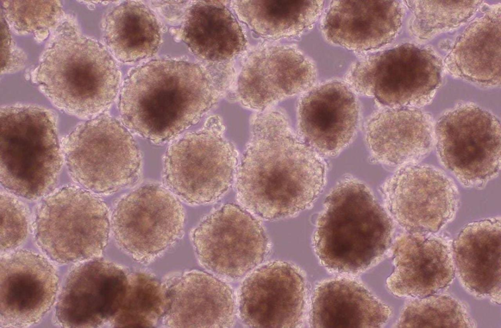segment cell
Segmentation results:
<instances>
[{
	"mask_svg": "<svg viewBox=\"0 0 501 328\" xmlns=\"http://www.w3.org/2000/svg\"><path fill=\"white\" fill-rule=\"evenodd\" d=\"M414 301L405 308L398 327H469L467 314L454 299L433 296Z\"/></svg>",
	"mask_w": 501,
	"mask_h": 328,
	"instance_id": "4dcf8cb0",
	"label": "cell"
},
{
	"mask_svg": "<svg viewBox=\"0 0 501 328\" xmlns=\"http://www.w3.org/2000/svg\"><path fill=\"white\" fill-rule=\"evenodd\" d=\"M454 252L460 278L466 287L500 303V218L468 224L455 241Z\"/></svg>",
	"mask_w": 501,
	"mask_h": 328,
	"instance_id": "d4e9b609",
	"label": "cell"
},
{
	"mask_svg": "<svg viewBox=\"0 0 501 328\" xmlns=\"http://www.w3.org/2000/svg\"><path fill=\"white\" fill-rule=\"evenodd\" d=\"M127 276L119 266L93 260L69 274L57 304L56 317L67 328L111 323L125 294Z\"/></svg>",
	"mask_w": 501,
	"mask_h": 328,
	"instance_id": "9a60e30c",
	"label": "cell"
},
{
	"mask_svg": "<svg viewBox=\"0 0 501 328\" xmlns=\"http://www.w3.org/2000/svg\"><path fill=\"white\" fill-rule=\"evenodd\" d=\"M192 241L205 268L230 278H240L259 265L269 241L260 222L242 206L226 204L207 215L194 230Z\"/></svg>",
	"mask_w": 501,
	"mask_h": 328,
	"instance_id": "7c38bea8",
	"label": "cell"
},
{
	"mask_svg": "<svg viewBox=\"0 0 501 328\" xmlns=\"http://www.w3.org/2000/svg\"><path fill=\"white\" fill-rule=\"evenodd\" d=\"M255 121L236 175L237 200L263 219L293 216L309 207L322 191L325 164L294 135L281 114L267 113Z\"/></svg>",
	"mask_w": 501,
	"mask_h": 328,
	"instance_id": "6da1fadb",
	"label": "cell"
},
{
	"mask_svg": "<svg viewBox=\"0 0 501 328\" xmlns=\"http://www.w3.org/2000/svg\"><path fill=\"white\" fill-rule=\"evenodd\" d=\"M392 220L368 187L354 179L340 182L326 197L313 237L315 252L327 269L356 273L388 249Z\"/></svg>",
	"mask_w": 501,
	"mask_h": 328,
	"instance_id": "3957f363",
	"label": "cell"
},
{
	"mask_svg": "<svg viewBox=\"0 0 501 328\" xmlns=\"http://www.w3.org/2000/svg\"><path fill=\"white\" fill-rule=\"evenodd\" d=\"M390 314L389 306L362 284L336 279L315 289L310 323L313 328H380Z\"/></svg>",
	"mask_w": 501,
	"mask_h": 328,
	"instance_id": "603a6c76",
	"label": "cell"
},
{
	"mask_svg": "<svg viewBox=\"0 0 501 328\" xmlns=\"http://www.w3.org/2000/svg\"><path fill=\"white\" fill-rule=\"evenodd\" d=\"M306 284L299 269L276 261L253 271L239 295L240 315L252 328H296L303 318Z\"/></svg>",
	"mask_w": 501,
	"mask_h": 328,
	"instance_id": "5bb4252c",
	"label": "cell"
},
{
	"mask_svg": "<svg viewBox=\"0 0 501 328\" xmlns=\"http://www.w3.org/2000/svg\"><path fill=\"white\" fill-rule=\"evenodd\" d=\"M111 220L120 248L136 260L148 261L181 237L185 213L179 198L168 188L151 183L122 197Z\"/></svg>",
	"mask_w": 501,
	"mask_h": 328,
	"instance_id": "8fae6325",
	"label": "cell"
},
{
	"mask_svg": "<svg viewBox=\"0 0 501 328\" xmlns=\"http://www.w3.org/2000/svg\"><path fill=\"white\" fill-rule=\"evenodd\" d=\"M1 14L20 33L44 30L56 23L62 14L58 0H1Z\"/></svg>",
	"mask_w": 501,
	"mask_h": 328,
	"instance_id": "1f68e13d",
	"label": "cell"
},
{
	"mask_svg": "<svg viewBox=\"0 0 501 328\" xmlns=\"http://www.w3.org/2000/svg\"><path fill=\"white\" fill-rule=\"evenodd\" d=\"M104 39L115 58L124 63L153 56L161 40L158 22L143 3L127 1L114 7L105 22Z\"/></svg>",
	"mask_w": 501,
	"mask_h": 328,
	"instance_id": "4316f807",
	"label": "cell"
},
{
	"mask_svg": "<svg viewBox=\"0 0 501 328\" xmlns=\"http://www.w3.org/2000/svg\"><path fill=\"white\" fill-rule=\"evenodd\" d=\"M217 90L197 64L153 60L127 77L121 92L119 110L127 127L161 143L197 122L216 101Z\"/></svg>",
	"mask_w": 501,
	"mask_h": 328,
	"instance_id": "7a4b0ae2",
	"label": "cell"
},
{
	"mask_svg": "<svg viewBox=\"0 0 501 328\" xmlns=\"http://www.w3.org/2000/svg\"><path fill=\"white\" fill-rule=\"evenodd\" d=\"M435 124L419 108H387L373 114L365 129L372 158L387 166L401 167L426 157L434 145Z\"/></svg>",
	"mask_w": 501,
	"mask_h": 328,
	"instance_id": "ffe728a7",
	"label": "cell"
},
{
	"mask_svg": "<svg viewBox=\"0 0 501 328\" xmlns=\"http://www.w3.org/2000/svg\"><path fill=\"white\" fill-rule=\"evenodd\" d=\"M501 124L489 111L459 104L434 125V145L442 165L463 186L481 188L501 169Z\"/></svg>",
	"mask_w": 501,
	"mask_h": 328,
	"instance_id": "9c48e42d",
	"label": "cell"
},
{
	"mask_svg": "<svg viewBox=\"0 0 501 328\" xmlns=\"http://www.w3.org/2000/svg\"><path fill=\"white\" fill-rule=\"evenodd\" d=\"M110 229L106 204L92 192L68 185L48 194L36 214L37 243L52 260L66 263L100 256Z\"/></svg>",
	"mask_w": 501,
	"mask_h": 328,
	"instance_id": "52a82bcc",
	"label": "cell"
},
{
	"mask_svg": "<svg viewBox=\"0 0 501 328\" xmlns=\"http://www.w3.org/2000/svg\"><path fill=\"white\" fill-rule=\"evenodd\" d=\"M28 231V214L23 203L11 194L1 192L0 250L13 249L21 245Z\"/></svg>",
	"mask_w": 501,
	"mask_h": 328,
	"instance_id": "d6a6232c",
	"label": "cell"
},
{
	"mask_svg": "<svg viewBox=\"0 0 501 328\" xmlns=\"http://www.w3.org/2000/svg\"><path fill=\"white\" fill-rule=\"evenodd\" d=\"M45 52L35 80L51 103L78 118L100 115L118 92L120 74L100 43L64 23Z\"/></svg>",
	"mask_w": 501,
	"mask_h": 328,
	"instance_id": "277c9868",
	"label": "cell"
},
{
	"mask_svg": "<svg viewBox=\"0 0 501 328\" xmlns=\"http://www.w3.org/2000/svg\"><path fill=\"white\" fill-rule=\"evenodd\" d=\"M237 158L233 147L207 131L187 132L169 146L163 162L167 188L192 205L213 202L229 189Z\"/></svg>",
	"mask_w": 501,
	"mask_h": 328,
	"instance_id": "30bf717a",
	"label": "cell"
},
{
	"mask_svg": "<svg viewBox=\"0 0 501 328\" xmlns=\"http://www.w3.org/2000/svg\"><path fill=\"white\" fill-rule=\"evenodd\" d=\"M501 16L496 5L459 35L445 61L451 75L482 87L500 86Z\"/></svg>",
	"mask_w": 501,
	"mask_h": 328,
	"instance_id": "cb8c5ba5",
	"label": "cell"
},
{
	"mask_svg": "<svg viewBox=\"0 0 501 328\" xmlns=\"http://www.w3.org/2000/svg\"><path fill=\"white\" fill-rule=\"evenodd\" d=\"M125 296L111 322L115 328H151L164 315L166 290L144 273L127 276Z\"/></svg>",
	"mask_w": 501,
	"mask_h": 328,
	"instance_id": "f1b7e54d",
	"label": "cell"
},
{
	"mask_svg": "<svg viewBox=\"0 0 501 328\" xmlns=\"http://www.w3.org/2000/svg\"><path fill=\"white\" fill-rule=\"evenodd\" d=\"M182 35L196 55L212 61L232 58L243 50L246 42L233 15L217 0L193 4L186 14Z\"/></svg>",
	"mask_w": 501,
	"mask_h": 328,
	"instance_id": "484cf974",
	"label": "cell"
},
{
	"mask_svg": "<svg viewBox=\"0 0 501 328\" xmlns=\"http://www.w3.org/2000/svg\"><path fill=\"white\" fill-rule=\"evenodd\" d=\"M298 126L307 144L319 154L334 156L356 133L360 107L346 84L334 80L308 90L300 101Z\"/></svg>",
	"mask_w": 501,
	"mask_h": 328,
	"instance_id": "ac0fdd59",
	"label": "cell"
},
{
	"mask_svg": "<svg viewBox=\"0 0 501 328\" xmlns=\"http://www.w3.org/2000/svg\"><path fill=\"white\" fill-rule=\"evenodd\" d=\"M346 80L353 91L388 108H419L439 88L442 64L431 50L406 43L359 60Z\"/></svg>",
	"mask_w": 501,
	"mask_h": 328,
	"instance_id": "ba28073f",
	"label": "cell"
},
{
	"mask_svg": "<svg viewBox=\"0 0 501 328\" xmlns=\"http://www.w3.org/2000/svg\"><path fill=\"white\" fill-rule=\"evenodd\" d=\"M412 13L409 28L413 35L428 40L456 28L476 12L481 1H405Z\"/></svg>",
	"mask_w": 501,
	"mask_h": 328,
	"instance_id": "f546056e",
	"label": "cell"
},
{
	"mask_svg": "<svg viewBox=\"0 0 501 328\" xmlns=\"http://www.w3.org/2000/svg\"><path fill=\"white\" fill-rule=\"evenodd\" d=\"M0 115L1 185L29 199L46 195L65 162L56 116L46 109L21 105L1 107Z\"/></svg>",
	"mask_w": 501,
	"mask_h": 328,
	"instance_id": "5b68a950",
	"label": "cell"
},
{
	"mask_svg": "<svg viewBox=\"0 0 501 328\" xmlns=\"http://www.w3.org/2000/svg\"><path fill=\"white\" fill-rule=\"evenodd\" d=\"M316 78L315 64L300 51L268 46L247 58L238 77V94L245 106L262 109L310 90Z\"/></svg>",
	"mask_w": 501,
	"mask_h": 328,
	"instance_id": "e0dca14e",
	"label": "cell"
},
{
	"mask_svg": "<svg viewBox=\"0 0 501 328\" xmlns=\"http://www.w3.org/2000/svg\"><path fill=\"white\" fill-rule=\"evenodd\" d=\"M383 193L392 216L411 233L437 232L453 219L458 207L454 181L432 165L399 167L384 183Z\"/></svg>",
	"mask_w": 501,
	"mask_h": 328,
	"instance_id": "4fadbf2b",
	"label": "cell"
},
{
	"mask_svg": "<svg viewBox=\"0 0 501 328\" xmlns=\"http://www.w3.org/2000/svg\"><path fill=\"white\" fill-rule=\"evenodd\" d=\"M239 19L258 35L277 39L296 36L320 17L324 1L311 0H235Z\"/></svg>",
	"mask_w": 501,
	"mask_h": 328,
	"instance_id": "83f0119b",
	"label": "cell"
},
{
	"mask_svg": "<svg viewBox=\"0 0 501 328\" xmlns=\"http://www.w3.org/2000/svg\"><path fill=\"white\" fill-rule=\"evenodd\" d=\"M0 325L22 327L38 322L57 294L58 277L43 257L19 250L0 259Z\"/></svg>",
	"mask_w": 501,
	"mask_h": 328,
	"instance_id": "2e32d148",
	"label": "cell"
},
{
	"mask_svg": "<svg viewBox=\"0 0 501 328\" xmlns=\"http://www.w3.org/2000/svg\"><path fill=\"white\" fill-rule=\"evenodd\" d=\"M163 317L170 328H230L235 319L232 290L209 274L187 273L166 291Z\"/></svg>",
	"mask_w": 501,
	"mask_h": 328,
	"instance_id": "7402d4cb",
	"label": "cell"
},
{
	"mask_svg": "<svg viewBox=\"0 0 501 328\" xmlns=\"http://www.w3.org/2000/svg\"><path fill=\"white\" fill-rule=\"evenodd\" d=\"M388 289L398 297L429 295L446 286L454 275L449 243L443 238L411 233L400 237L393 252Z\"/></svg>",
	"mask_w": 501,
	"mask_h": 328,
	"instance_id": "44dd1931",
	"label": "cell"
},
{
	"mask_svg": "<svg viewBox=\"0 0 501 328\" xmlns=\"http://www.w3.org/2000/svg\"><path fill=\"white\" fill-rule=\"evenodd\" d=\"M71 179L94 194L108 195L134 183L141 166L135 140L125 126L99 115L77 126L61 143Z\"/></svg>",
	"mask_w": 501,
	"mask_h": 328,
	"instance_id": "8992f818",
	"label": "cell"
},
{
	"mask_svg": "<svg viewBox=\"0 0 501 328\" xmlns=\"http://www.w3.org/2000/svg\"><path fill=\"white\" fill-rule=\"evenodd\" d=\"M404 9L396 0H336L322 24L329 42L349 50L377 49L392 42L402 24Z\"/></svg>",
	"mask_w": 501,
	"mask_h": 328,
	"instance_id": "d6986e66",
	"label": "cell"
}]
</instances>
